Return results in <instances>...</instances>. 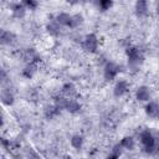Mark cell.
Masks as SVG:
<instances>
[{"label":"cell","mask_w":159,"mask_h":159,"mask_svg":"<svg viewBox=\"0 0 159 159\" xmlns=\"http://www.w3.org/2000/svg\"><path fill=\"white\" fill-rule=\"evenodd\" d=\"M135 97H137V99L140 101V102H147V101H149V99H150V91H149V88H148L147 86H140V87H138V89H137V92H135Z\"/></svg>","instance_id":"ba28073f"},{"label":"cell","mask_w":159,"mask_h":159,"mask_svg":"<svg viewBox=\"0 0 159 159\" xmlns=\"http://www.w3.org/2000/svg\"><path fill=\"white\" fill-rule=\"evenodd\" d=\"M62 159H72V158H71L70 155H63V158H62Z\"/></svg>","instance_id":"f546056e"},{"label":"cell","mask_w":159,"mask_h":159,"mask_svg":"<svg viewBox=\"0 0 159 159\" xmlns=\"http://www.w3.org/2000/svg\"><path fill=\"white\" fill-rule=\"evenodd\" d=\"M46 29H47V31H48L50 35H53V36L60 35V25H58L56 21H51V22H48L47 26H46Z\"/></svg>","instance_id":"ac0fdd59"},{"label":"cell","mask_w":159,"mask_h":159,"mask_svg":"<svg viewBox=\"0 0 159 159\" xmlns=\"http://www.w3.org/2000/svg\"><path fill=\"white\" fill-rule=\"evenodd\" d=\"M22 5L26 7V9H30V10H35L37 6H39V2L35 1V0H25L22 2Z\"/></svg>","instance_id":"cb8c5ba5"},{"label":"cell","mask_w":159,"mask_h":159,"mask_svg":"<svg viewBox=\"0 0 159 159\" xmlns=\"http://www.w3.org/2000/svg\"><path fill=\"white\" fill-rule=\"evenodd\" d=\"M70 20H71V15L67 14V12H60V14L56 16V22H57L58 25L68 26Z\"/></svg>","instance_id":"2e32d148"},{"label":"cell","mask_w":159,"mask_h":159,"mask_svg":"<svg viewBox=\"0 0 159 159\" xmlns=\"http://www.w3.org/2000/svg\"><path fill=\"white\" fill-rule=\"evenodd\" d=\"M0 101H1V103L5 104V106H11V104H14V101H15L14 93H12L9 88H4V89L0 92Z\"/></svg>","instance_id":"8992f818"},{"label":"cell","mask_w":159,"mask_h":159,"mask_svg":"<svg viewBox=\"0 0 159 159\" xmlns=\"http://www.w3.org/2000/svg\"><path fill=\"white\" fill-rule=\"evenodd\" d=\"M29 157H30V159H40V157L37 155V153L34 150V149H29Z\"/></svg>","instance_id":"4316f807"},{"label":"cell","mask_w":159,"mask_h":159,"mask_svg":"<svg viewBox=\"0 0 159 159\" xmlns=\"http://www.w3.org/2000/svg\"><path fill=\"white\" fill-rule=\"evenodd\" d=\"M112 5H113V1H111V0H102L98 2V6L102 11L109 10V7H112Z\"/></svg>","instance_id":"7402d4cb"},{"label":"cell","mask_w":159,"mask_h":159,"mask_svg":"<svg viewBox=\"0 0 159 159\" xmlns=\"http://www.w3.org/2000/svg\"><path fill=\"white\" fill-rule=\"evenodd\" d=\"M11 10H12V16L14 17H24L26 12V7L22 5V2H14L11 4Z\"/></svg>","instance_id":"9c48e42d"},{"label":"cell","mask_w":159,"mask_h":159,"mask_svg":"<svg viewBox=\"0 0 159 159\" xmlns=\"http://www.w3.org/2000/svg\"><path fill=\"white\" fill-rule=\"evenodd\" d=\"M134 10L138 16H145L148 14V2L145 0H138L135 2Z\"/></svg>","instance_id":"30bf717a"},{"label":"cell","mask_w":159,"mask_h":159,"mask_svg":"<svg viewBox=\"0 0 159 159\" xmlns=\"http://www.w3.org/2000/svg\"><path fill=\"white\" fill-rule=\"evenodd\" d=\"M82 22H83V16H82L81 14H75V15H71V20H70L68 27L75 29V27L80 26Z\"/></svg>","instance_id":"e0dca14e"},{"label":"cell","mask_w":159,"mask_h":159,"mask_svg":"<svg viewBox=\"0 0 159 159\" xmlns=\"http://www.w3.org/2000/svg\"><path fill=\"white\" fill-rule=\"evenodd\" d=\"M71 145L75 149H81L82 145H83V138H82V135H80V134L72 135L71 137Z\"/></svg>","instance_id":"d6986e66"},{"label":"cell","mask_w":159,"mask_h":159,"mask_svg":"<svg viewBox=\"0 0 159 159\" xmlns=\"http://www.w3.org/2000/svg\"><path fill=\"white\" fill-rule=\"evenodd\" d=\"M2 159H4V158H2Z\"/></svg>","instance_id":"4dcf8cb0"},{"label":"cell","mask_w":159,"mask_h":159,"mask_svg":"<svg viewBox=\"0 0 159 159\" xmlns=\"http://www.w3.org/2000/svg\"><path fill=\"white\" fill-rule=\"evenodd\" d=\"M120 71V66H118L114 62H107L103 70V76L107 81H112L116 78V76L118 75V72Z\"/></svg>","instance_id":"277c9868"},{"label":"cell","mask_w":159,"mask_h":159,"mask_svg":"<svg viewBox=\"0 0 159 159\" xmlns=\"http://www.w3.org/2000/svg\"><path fill=\"white\" fill-rule=\"evenodd\" d=\"M67 101H68V98H66L63 96H56L55 97V106L58 107L60 109H65L66 104H67Z\"/></svg>","instance_id":"44dd1931"},{"label":"cell","mask_w":159,"mask_h":159,"mask_svg":"<svg viewBox=\"0 0 159 159\" xmlns=\"http://www.w3.org/2000/svg\"><path fill=\"white\" fill-rule=\"evenodd\" d=\"M9 82V76H7V72L2 68V67H0V86H4V84H6Z\"/></svg>","instance_id":"603a6c76"},{"label":"cell","mask_w":159,"mask_h":159,"mask_svg":"<svg viewBox=\"0 0 159 159\" xmlns=\"http://www.w3.org/2000/svg\"><path fill=\"white\" fill-rule=\"evenodd\" d=\"M119 144L122 145V148L128 149V150H132V149L134 148V139H133L132 137H124V138L120 140Z\"/></svg>","instance_id":"ffe728a7"},{"label":"cell","mask_w":159,"mask_h":159,"mask_svg":"<svg viewBox=\"0 0 159 159\" xmlns=\"http://www.w3.org/2000/svg\"><path fill=\"white\" fill-rule=\"evenodd\" d=\"M125 53H127L128 62H129L130 66H137V65L143 62V55H142V51L138 47H134V46L127 47Z\"/></svg>","instance_id":"7a4b0ae2"},{"label":"cell","mask_w":159,"mask_h":159,"mask_svg":"<svg viewBox=\"0 0 159 159\" xmlns=\"http://www.w3.org/2000/svg\"><path fill=\"white\" fill-rule=\"evenodd\" d=\"M127 91H128V82L124 81V80L118 81V82L116 83L114 88H113V93H114L116 97H122V96H124V94L127 93Z\"/></svg>","instance_id":"52a82bcc"},{"label":"cell","mask_w":159,"mask_h":159,"mask_svg":"<svg viewBox=\"0 0 159 159\" xmlns=\"http://www.w3.org/2000/svg\"><path fill=\"white\" fill-rule=\"evenodd\" d=\"M16 42V35L11 31L0 29V45H12Z\"/></svg>","instance_id":"5b68a950"},{"label":"cell","mask_w":159,"mask_h":159,"mask_svg":"<svg viewBox=\"0 0 159 159\" xmlns=\"http://www.w3.org/2000/svg\"><path fill=\"white\" fill-rule=\"evenodd\" d=\"M37 71V62H32V63H27V66L22 70V76L26 78H31Z\"/></svg>","instance_id":"4fadbf2b"},{"label":"cell","mask_w":159,"mask_h":159,"mask_svg":"<svg viewBox=\"0 0 159 159\" xmlns=\"http://www.w3.org/2000/svg\"><path fill=\"white\" fill-rule=\"evenodd\" d=\"M82 47L84 51L87 52H96L97 51V47H98V39L94 34H88L84 36L83 41H82Z\"/></svg>","instance_id":"3957f363"},{"label":"cell","mask_w":159,"mask_h":159,"mask_svg":"<svg viewBox=\"0 0 159 159\" xmlns=\"http://www.w3.org/2000/svg\"><path fill=\"white\" fill-rule=\"evenodd\" d=\"M65 109H66V111H68L70 113H77V112L81 109V104H80L77 101L68 98V101H67V104H66V108H65Z\"/></svg>","instance_id":"9a60e30c"},{"label":"cell","mask_w":159,"mask_h":159,"mask_svg":"<svg viewBox=\"0 0 159 159\" xmlns=\"http://www.w3.org/2000/svg\"><path fill=\"white\" fill-rule=\"evenodd\" d=\"M61 92H62L63 97H66V98H71V97H73V96L76 94V87H75L72 83L68 82V83H65V84L62 86Z\"/></svg>","instance_id":"5bb4252c"},{"label":"cell","mask_w":159,"mask_h":159,"mask_svg":"<svg viewBox=\"0 0 159 159\" xmlns=\"http://www.w3.org/2000/svg\"><path fill=\"white\" fill-rule=\"evenodd\" d=\"M107 159H118V157H116V155H113V154H111L109 157H107Z\"/></svg>","instance_id":"f1b7e54d"},{"label":"cell","mask_w":159,"mask_h":159,"mask_svg":"<svg viewBox=\"0 0 159 159\" xmlns=\"http://www.w3.org/2000/svg\"><path fill=\"white\" fill-rule=\"evenodd\" d=\"M120 153H122V145L118 143V144H116V145L113 147V149H112V153H111V154H113V155H116V157H118V158H119Z\"/></svg>","instance_id":"d4e9b609"},{"label":"cell","mask_w":159,"mask_h":159,"mask_svg":"<svg viewBox=\"0 0 159 159\" xmlns=\"http://www.w3.org/2000/svg\"><path fill=\"white\" fill-rule=\"evenodd\" d=\"M0 145L1 147H4V148H6L7 150H10V142L9 140H6L5 138H2V137H0Z\"/></svg>","instance_id":"484cf974"},{"label":"cell","mask_w":159,"mask_h":159,"mask_svg":"<svg viewBox=\"0 0 159 159\" xmlns=\"http://www.w3.org/2000/svg\"><path fill=\"white\" fill-rule=\"evenodd\" d=\"M140 143L143 144L145 153L154 154L157 152V142L150 130H143L140 133Z\"/></svg>","instance_id":"6da1fadb"},{"label":"cell","mask_w":159,"mask_h":159,"mask_svg":"<svg viewBox=\"0 0 159 159\" xmlns=\"http://www.w3.org/2000/svg\"><path fill=\"white\" fill-rule=\"evenodd\" d=\"M2 124H4V118H2V116L0 114V128L2 127Z\"/></svg>","instance_id":"83f0119b"},{"label":"cell","mask_w":159,"mask_h":159,"mask_svg":"<svg viewBox=\"0 0 159 159\" xmlns=\"http://www.w3.org/2000/svg\"><path fill=\"white\" fill-rule=\"evenodd\" d=\"M145 113L150 117V118H157L159 114V106L157 102H149L145 106Z\"/></svg>","instance_id":"8fae6325"},{"label":"cell","mask_w":159,"mask_h":159,"mask_svg":"<svg viewBox=\"0 0 159 159\" xmlns=\"http://www.w3.org/2000/svg\"><path fill=\"white\" fill-rule=\"evenodd\" d=\"M61 109L58 107H56L55 104H50V106H46L45 107V117L47 119H52L55 117H57L60 114Z\"/></svg>","instance_id":"7c38bea8"}]
</instances>
